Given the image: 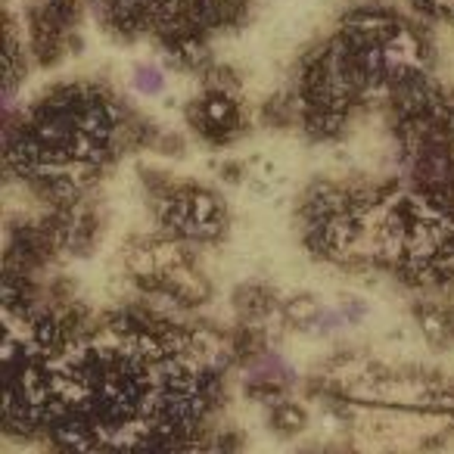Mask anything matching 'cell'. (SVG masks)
I'll list each match as a JSON object with an SVG mask.
<instances>
[{"label":"cell","mask_w":454,"mask_h":454,"mask_svg":"<svg viewBox=\"0 0 454 454\" xmlns=\"http://www.w3.org/2000/svg\"><path fill=\"white\" fill-rule=\"evenodd\" d=\"M134 84H137L144 94H159V90H162V72H159L156 66H140V69L134 72Z\"/></svg>","instance_id":"1"}]
</instances>
